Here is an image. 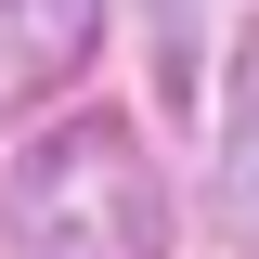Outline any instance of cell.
Here are the masks:
<instances>
[{
	"label": "cell",
	"mask_w": 259,
	"mask_h": 259,
	"mask_svg": "<svg viewBox=\"0 0 259 259\" xmlns=\"http://www.w3.org/2000/svg\"><path fill=\"white\" fill-rule=\"evenodd\" d=\"M0 221H13V259H168L156 156L117 117H65L52 143H26L0 182Z\"/></svg>",
	"instance_id": "6da1fadb"
},
{
	"label": "cell",
	"mask_w": 259,
	"mask_h": 259,
	"mask_svg": "<svg viewBox=\"0 0 259 259\" xmlns=\"http://www.w3.org/2000/svg\"><path fill=\"white\" fill-rule=\"evenodd\" d=\"M104 39V0H0V117L39 91H65Z\"/></svg>",
	"instance_id": "7a4b0ae2"
},
{
	"label": "cell",
	"mask_w": 259,
	"mask_h": 259,
	"mask_svg": "<svg viewBox=\"0 0 259 259\" xmlns=\"http://www.w3.org/2000/svg\"><path fill=\"white\" fill-rule=\"evenodd\" d=\"M221 207H233V233H259V39H246V65H233V130H221Z\"/></svg>",
	"instance_id": "3957f363"
}]
</instances>
